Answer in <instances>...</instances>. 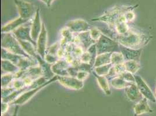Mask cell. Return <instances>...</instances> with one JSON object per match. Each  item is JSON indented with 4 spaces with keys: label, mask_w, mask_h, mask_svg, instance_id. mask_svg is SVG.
Here are the masks:
<instances>
[{
    "label": "cell",
    "mask_w": 156,
    "mask_h": 116,
    "mask_svg": "<svg viewBox=\"0 0 156 116\" xmlns=\"http://www.w3.org/2000/svg\"><path fill=\"white\" fill-rule=\"evenodd\" d=\"M114 39L119 45L131 49H139L147 45L150 38L135 30H131L124 35H116Z\"/></svg>",
    "instance_id": "6da1fadb"
},
{
    "label": "cell",
    "mask_w": 156,
    "mask_h": 116,
    "mask_svg": "<svg viewBox=\"0 0 156 116\" xmlns=\"http://www.w3.org/2000/svg\"><path fill=\"white\" fill-rule=\"evenodd\" d=\"M137 6L138 5L130 7L116 5L104 12L100 16L93 19L91 20L104 23L108 25L109 29L113 31L114 26L120 17L129 11H133L137 8Z\"/></svg>",
    "instance_id": "7a4b0ae2"
},
{
    "label": "cell",
    "mask_w": 156,
    "mask_h": 116,
    "mask_svg": "<svg viewBox=\"0 0 156 116\" xmlns=\"http://www.w3.org/2000/svg\"><path fill=\"white\" fill-rule=\"evenodd\" d=\"M1 48L13 53L23 56L27 58H33L26 53L22 49L16 38L11 33H2Z\"/></svg>",
    "instance_id": "3957f363"
},
{
    "label": "cell",
    "mask_w": 156,
    "mask_h": 116,
    "mask_svg": "<svg viewBox=\"0 0 156 116\" xmlns=\"http://www.w3.org/2000/svg\"><path fill=\"white\" fill-rule=\"evenodd\" d=\"M98 54L120 52V45L116 40L102 34L96 43Z\"/></svg>",
    "instance_id": "277c9868"
},
{
    "label": "cell",
    "mask_w": 156,
    "mask_h": 116,
    "mask_svg": "<svg viewBox=\"0 0 156 116\" xmlns=\"http://www.w3.org/2000/svg\"><path fill=\"white\" fill-rule=\"evenodd\" d=\"M58 81V76H54L51 79L48 80L44 84H42L39 87L33 88L30 90H27L23 92L17 99H16L13 102L10 103L11 105H18L21 106L27 103L29 100H30L33 97H34L40 90H41L44 88L48 86V85L51 84L52 83Z\"/></svg>",
    "instance_id": "5b68a950"
},
{
    "label": "cell",
    "mask_w": 156,
    "mask_h": 116,
    "mask_svg": "<svg viewBox=\"0 0 156 116\" xmlns=\"http://www.w3.org/2000/svg\"><path fill=\"white\" fill-rule=\"evenodd\" d=\"M17 7L20 17L25 19L31 20L34 17L37 8L32 3L24 0H13Z\"/></svg>",
    "instance_id": "8992f818"
},
{
    "label": "cell",
    "mask_w": 156,
    "mask_h": 116,
    "mask_svg": "<svg viewBox=\"0 0 156 116\" xmlns=\"http://www.w3.org/2000/svg\"><path fill=\"white\" fill-rule=\"evenodd\" d=\"M65 27L73 34L89 32L91 28L90 24L87 21L82 19L70 20L66 24Z\"/></svg>",
    "instance_id": "52a82bcc"
},
{
    "label": "cell",
    "mask_w": 156,
    "mask_h": 116,
    "mask_svg": "<svg viewBox=\"0 0 156 116\" xmlns=\"http://www.w3.org/2000/svg\"><path fill=\"white\" fill-rule=\"evenodd\" d=\"M58 81L65 88L72 90H80L84 86V81L71 76H58Z\"/></svg>",
    "instance_id": "ba28073f"
},
{
    "label": "cell",
    "mask_w": 156,
    "mask_h": 116,
    "mask_svg": "<svg viewBox=\"0 0 156 116\" xmlns=\"http://www.w3.org/2000/svg\"><path fill=\"white\" fill-rule=\"evenodd\" d=\"M48 42V33L45 24L43 23L42 29L36 41L37 52L42 58H44L47 48Z\"/></svg>",
    "instance_id": "9c48e42d"
},
{
    "label": "cell",
    "mask_w": 156,
    "mask_h": 116,
    "mask_svg": "<svg viewBox=\"0 0 156 116\" xmlns=\"http://www.w3.org/2000/svg\"><path fill=\"white\" fill-rule=\"evenodd\" d=\"M134 77L135 78V83L143 97L147 98L150 101L155 103L156 102V98L154 96L149 87L145 83L143 78L140 76L135 74H134Z\"/></svg>",
    "instance_id": "30bf717a"
},
{
    "label": "cell",
    "mask_w": 156,
    "mask_h": 116,
    "mask_svg": "<svg viewBox=\"0 0 156 116\" xmlns=\"http://www.w3.org/2000/svg\"><path fill=\"white\" fill-rule=\"evenodd\" d=\"M42 25H43V23H42L41 19L40 8H37L36 13L32 19V23L30 25L31 37L33 40H34L36 42L38 39L39 35L41 31Z\"/></svg>",
    "instance_id": "8fae6325"
},
{
    "label": "cell",
    "mask_w": 156,
    "mask_h": 116,
    "mask_svg": "<svg viewBox=\"0 0 156 116\" xmlns=\"http://www.w3.org/2000/svg\"><path fill=\"white\" fill-rule=\"evenodd\" d=\"M71 66L65 59H60L51 66V70L54 75L58 76H69L68 69Z\"/></svg>",
    "instance_id": "7c38bea8"
},
{
    "label": "cell",
    "mask_w": 156,
    "mask_h": 116,
    "mask_svg": "<svg viewBox=\"0 0 156 116\" xmlns=\"http://www.w3.org/2000/svg\"><path fill=\"white\" fill-rule=\"evenodd\" d=\"M30 26H25L24 25L23 26H20L12 33L17 39L29 41L33 44V45L36 47V42L33 40L32 39L30 35Z\"/></svg>",
    "instance_id": "4fadbf2b"
},
{
    "label": "cell",
    "mask_w": 156,
    "mask_h": 116,
    "mask_svg": "<svg viewBox=\"0 0 156 116\" xmlns=\"http://www.w3.org/2000/svg\"><path fill=\"white\" fill-rule=\"evenodd\" d=\"M29 21L30 20L23 19L19 16L18 18L9 22L7 24L2 26L1 28V32L11 33L17 29H18L20 26H23L27 23H28Z\"/></svg>",
    "instance_id": "5bb4252c"
},
{
    "label": "cell",
    "mask_w": 156,
    "mask_h": 116,
    "mask_svg": "<svg viewBox=\"0 0 156 116\" xmlns=\"http://www.w3.org/2000/svg\"><path fill=\"white\" fill-rule=\"evenodd\" d=\"M120 51L122 53L125 61L128 60H136L137 62L140 61L141 56L142 49H135L129 48L125 47L120 45Z\"/></svg>",
    "instance_id": "9a60e30c"
},
{
    "label": "cell",
    "mask_w": 156,
    "mask_h": 116,
    "mask_svg": "<svg viewBox=\"0 0 156 116\" xmlns=\"http://www.w3.org/2000/svg\"><path fill=\"white\" fill-rule=\"evenodd\" d=\"M125 90L128 99L132 102L137 103L143 97L136 83H133Z\"/></svg>",
    "instance_id": "2e32d148"
},
{
    "label": "cell",
    "mask_w": 156,
    "mask_h": 116,
    "mask_svg": "<svg viewBox=\"0 0 156 116\" xmlns=\"http://www.w3.org/2000/svg\"><path fill=\"white\" fill-rule=\"evenodd\" d=\"M134 112L136 116L140 115L146 113H152L153 110L150 108L148 103V99L144 97L139 101L134 106Z\"/></svg>",
    "instance_id": "e0dca14e"
},
{
    "label": "cell",
    "mask_w": 156,
    "mask_h": 116,
    "mask_svg": "<svg viewBox=\"0 0 156 116\" xmlns=\"http://www.w3.org/2000/svg\"><path fill=\"white\" fill-rule=\"evenodd\" d=\"M78 36L79 41V45H81L86 51L87 50V49L91 46V45L96 44V42L94 41L91 39L90 32H81L76 34Z\"/></svg>",
    "instance_id": "ac0fdd59"
},
{
    "label": "cell",
    "mask_w": 156,
    "mask_h": 116,
    "mask_svg": "<svg viewBox=\"0 0 156 116\" xmlns=\"http://www.w3.org/2000/svg\"><path fill=\"white\" fill-rule=\"evenodd\" d=\"M93 75L96 78L98 84L101 88V90L103 91L106 95H111L112 92L111 90L110 83L109 80L106 76H100L96 74L94 72H93Z\"/></svg>",
    "instance_id": "d6986e66"
},
{
    "label": "cell",
    "mask_w": 156,
    "mask_h": 116,
    "mask_svg": "<svg viewBox=\"0 0 156 116\" xmlns=\"http://www.w3.org/2000/svg\"><path fill=\"white\" fill-rule=\"evenodd\" d=\"M20 45H21L22 49L24 50V51L26 52V53L29 55L30 57L36 59L38 56V53L37 52V49L36 47L33 45L32 43L27 41H22L18 39Z\"/></svg>",
    "instance_id": "ffe728a7"
},
{
    "label": "cell",
    "mask_w": 156,
    "mask_h": 116,
    "mask_svg": "<svg viewBox=\"0 0 156 116\" xmlns=\"http://www.w3.org/2000/svg\"><path fill=\"white\" fill-rule=\"evenodd\" d=\"M20 70V68L11 61L5 59H1V71L2 72V74L11 73L15 74Z\"/></svg>",
    "instance_id": "44dd1931"
},
{
    "label": "cell",
    "mask_w": 156,
    "mask_h": 116,
    "mask_svg": "<svg viewBox=\"0 0 156 116\" xmlns=\"http://www.w3.org/2000/svg\"><path fill=\"white\" fill-rule=\"evenodd\" d=\"M109 81L111 86L117 90L125 89L126 87L133 84L132 83H129L124 80L123 78L120 77L119 76L111 78Z\"/></svg>",
    "instance_id": "7402d4cb"
},
{
    "label": "cell",
    "mask_w": 156,
    "mask_h": 116,
    "mask_svg": "<svg viewBox=\"0 0 156 116\" xmlns=\"http://www.w3.org/2000/svg\"><path fill=\"white\" fill-rule=\"evenodd\" d=\"M23 56L16 55L11 52L8 51L4 48H1V59H5L11 61L17 66L20 59Z\"/></svg>",
    "instance_id": "603a6c76"
},
{
    "label": "cell",
    "mask_w": 156,
    "mask_h": 116,
    "mask_svg": "<svg viewBox=\"0 0 156 116\" xmlns=\"http://www.w3.org/2000/svg\"><path fill=\"white\" fill-rule=\"evenodd\" d=\"M112 53H105L98 55L93 68L111 63V56Z\"/></svg>",
    "instance_id": "cb8c5ba5"
},
{
    "label": "cell",
    "mask_w": 156,
    "mask_h": 116,
    "mask_svg": "<svg viewBox=\"0 0 156 116\" xmlns=\"http://www.w3.org/2000/svg\"><path fill=\"white\" fill-rule=\"evenodd\" d=\"M15 74L11 73H4L1 74V88L12 87Z\"/></svg>",
    "instance_id": "d4e9b609"
},
{
    "label": "cell",
    "mask_w": 156,
    "mask_h": 116,
    "mask_svg": "<svg viewBox=\"0 0 156 116\" xmlns=\"http://www.w3.org/2000/svg\"><path fill=\"white\" fill-rule=\"evenodd\" d=\"M126 71H128L130 73L135 74L140 69V65L139 62L136 60H128L124 62Z\"/></svg>",
    "instance_id": "484cf974"
},
{
    "label": "cell",
    "mask_w": 156,
    "mask_h": 116,
    "mask_svg": "<svg viewBox=\"0 0 156 116\" xmlns=\"http://www.w3.org/2000/svg\"><path fill=\"white\" fill-rule=\"evenodd\" d=\"M125 62V60L121 52H112L111 56V63L113 66L124 63Z\"/></svg>",
    "instance_id": "4316f807"
},
{
    "label": "cell",
    "mask_w": 156,
    "mask_h": 116,
    "mask_svg": "<svg viewBox=\"0 0 156 116\" xmlns=\"http://www.w3.org/2000/svg\"><path fill=\"white\" fill-rule=\"evenodd\" d=\"M113 65L111 63L93 68V72L100 76H107Z\"/></svg>",
    "instance_id": "83f0119b"
},
{
    "label": "cell",
    "mask_w": 156,
    "mask_h": 116,
    "mask_svg": "<svg viewBox=\"0 0 156 116\" xmlns=\"http://www.w3.org/2000/svg\"><path fill=\"white\" fill-rule=\"evenodd\" d=\"M85 51L84 48L81 45L75 44L71 54L75 59H80Z\"/></svg>",
    "instance_id": "f1b7e54d"
},
{
    "label": "cell",
    "mask_w": 156,
    "mask_h": 116,
    "mask_svg": "<svg viewBox=\"0 0 156 116\" xmlns=\"http://www.w3.org/2000/svg\"><path fill=\"white\" fill-rule=\"evenodd\" d=\"M89 32H90L91 39H93L94 41H95L96 43L100 39V37L101 36V35L103 34L101 31L100 30V29L98 27H91Z\"/></svg>",
    "instance_id": "f546056e"
},
{
    "label": "cell",
    "mask_w": 156,
    "mask_h": 116,
    "mask_svg": "<svg viewBox=\"0 0 156 116\" xmlns=\"http://www.w3.org/2000/svg\"><path fill=\"white\" fill-rule=\"evenodd\" d=\"M60 47L61 46H60L59 41H57V42L54 43L52 45H50V46L47 47L46 53L51 54L53 55L57 56V53H58V51L59 49L60 48Z\"/></svg>",
    "instance_id": "4dcf8cb0"
},
{
    "label": "cell",
    "mask_w": 156,
    "mask_h": 116,
    "mask_svg": "<svg viewBox=\"0 0 156 116\" xmlns=\"http://www.w3.org/2000/svg\"><path fill=\"white\" fill-rule=\"evenodd\" d=\"M12 87L15 90H19L26 87L24 81L22 78H15L12 84Z\"/></svg>",
    "instance_id": "1f68e13d"
},
{
    "label": "cell",
    "mask_w": 156,
    "mask_h": 116,
    "mask_svg": "<svg viewBox=\"0 0 156 116\" xmlns=\"http://www.w3.org/2000/svg\"><path fill=\"white\" fill-rule=\"evenodd\" d=\"M119 76L120 77L123 78L124 80L129 82V83H135V78L134 77V74L130 73L128 71H126L122 73V74H119Z\"/></svg>",
    "instance_id": "d6a6232c"
},
{
    "label": "cell",
    "mask_w": 156,
    "mask_h": 116,
    "mask_svg": "<svg viewBox=\"0 0 156 116\" xmlns=\"http://www.w3.org/2000/svg\"><path fill=\"white\" fill-rule=\"evenodd\" d=\"M44 59L47 63H48V64L52 65L53 64H54L55 63H56L59 59L57 56L53 55L51 54L46 53Z\"/></svg>",
    "instance_id": "836d02e7"
},
{
    "label": "cell",
    "mask_w": 156,
    "mask_h": 116,
    "mask_svg": "<svg viewBox=\"0 0 156 116\" xmlns=\"http://www.w3.org/2000/svg\"><path fill=\"white\" fill-rule=\"evenodd\" d=\"M91 59L92 58H91V54L87 51H85V52L83 53V55L81 56V57L80 58L81 62L85 63H89L90 65L91 63Z\"/></svg>",
    "instance_id": "e575fe53"
},
{
    "label": "cell",
    "mask_w": 156,
    "mask_h": 116,
    "mask_svg": "<svg viewBox=\"0 0 156 116\" xmlns=\"http://www.w3.org/2000/svg\"><path fill=\"white\" fill-rule=\"evenodd\" d=\"M14 90H15L12 87L1 88V99H4L9 96Z\"/></svg>",
    "instance_id": "d590c367"
},
{
    "label": "cell",
    "mask_w": 156,
    "mask_h": 116,
    "mask_svg": "<svg viewBox=\"0 0 156 116\" xmlns=\"http://www.w3.org/2000/svg\"><path fill=\"white\" fill-rule=\"evenodd\" d=\"M113 67H114V69L115 71L117 76H119V74H121L122 73L126 71V69H125V66L124 65V63L113 66Z\"/></svg>",
    "instance_id": "8d00e7d4"
},
{
    "label": "cell",
    "mask_w": 156,
    "mask_h": 116,
    "mask_svg": "<svg viewBox=\"0 0 156 116\" xmlns=\"http://www.w3.org/2000/svg\"><path fill=\"white\" fill-rule=\"evenodd\" d=\"M89 75H90L89 72L85 71H79L76 77L79 79V80L84 81L85 80H86L88 78Z\"/></svg>",
    "instance_id": "74e56055"
},
{
    "label": "cell",
    "mask_w": 156,
    "mask_h": 116,
    "mask_svg": "<svg viewBox=\"0 0 156 116\" xmlns=\"http://www.w3.org/2000/svg\"><path fill=\"white\" fill-rule=\"evenodd\" d=\"M79 71L77 67H73L71 66L68 69V72L69 74V76L71 77H76V75L78 74V71Z\"/></svg>",
    "instance_id": "f35d334b"
},
{
    "label": "cell",
    "mask_w": 156,
    "mask_h": 116,
    "mask_svg": "<svg viewBox=\"0 0 156 116\" xmlns=\"http://www.w3.org/2000/svg\"><path fill=\"white\" fill-rule=\"evenodd\" d=\"M125 18L128 22H132L135 18V15L133 11H129L125 14Z\"/></svg>",
    "instance_id": "ab89813d"
},
{
    "label": "cell",
    "mask_w": 156,
    "mask_h": 116,
    "mask_svg": "<svg viewBox=\"0 0 156 116\" xmlns=\"http://www.w3.org/2000/svg\"><path fill=\"white\" fill-rule=\"evenodd\" d=\"M9 103H5L1 102V114H3L7 113L9 107Z\"/></svg>",
    "instance_id": "60d3db41"
},
{
    "label": "cell",
    "mask_w": 156,
    "mask_h": 116,
    "mask_svg": "<svg viewBox=\"0 0 156 116\" xmlns=\"http://www.w3.org/2000/svg\"><path fill=\"white\" fill-rule=\"evenodd\" d=\"M19 107H20V106L15 105V110L13 111V114L12 115V116H18V110H19Z\"/></svg>",
    "instance_id": "b9f144b4"
},
{
    "label": "cell",
    "mask_w": 156,
    "mask_h": 116,
    "mask_svg": "<svg viewBox=\"0 0 156 116\" xmlns=\"http://www.w3.org/2000/svg\"><path fill=\"white\" fill-rule=\"evenodd\" d=\"M54 1V0H48V3H47V6L48 7H51V4H52V2H53Z\"/></svg>",
    "instance_id": "7bdbcfd3"
},
{
    "label": "cell",
    "mask_w": 156,
    "mask_h": 116,
    "mask_svg": "<svg viewBox=\"0 0 156 116\" xmlns=\"http://www.w3.org/2000/svg\"><path fill=\"white\" fill-rule=\"evenodd\" d=\"M42 2H43L44 4H45L46 5H47V3H48V0H40Z\"/></svg>",
    "instance_id": "ee69618b"
},
{
    "label": "cell",
    "mask_w": 156,
    "mask_h": 116,
    "mask_svg": "<svg viewBox=\"0 0 156 116\" xmlns=\"http://www.w3.org/2000/svg\"><path fill=\"white\" fill-rule=\"evenodd\" d=\"M1 116H11L9 113H4V114H1Z\"/></svg>",
    "instance_id": "f6af8a7d"
},
{
    "label": "cell",
    "mask_w": 156,
    "mask_h": 116,
    "mask_svg": "<svg viewBox=\"0 0 156 116\" xmlns=\"http://www.w3.org/2000/svg\"></svg>",
    "instance_id": "bcb514c9"
}]
</instances>
